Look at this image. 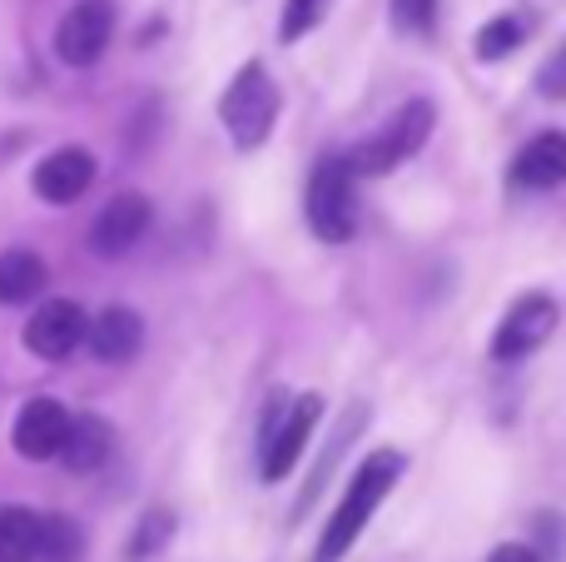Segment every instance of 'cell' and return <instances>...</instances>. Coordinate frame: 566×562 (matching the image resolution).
Here are the masks:
<instances>
[{"mask_svg":"<svg viewBox=\"0 0 566 562\" xmlns=\"http://www.w3.org/2000/svg\"><path fill=\"white\" fill-rule=\"evenodd\" d=\"M353 165L343 159H318L308 179V225L328 244H348L353 225H358V189H353Z\"/></svg>","mask_w":566,"mask_h":562,"instance_id":"obj_4","label":"cell"},{"mask_svg":"<svg viewBox=\"0 0 566 562\" xmlns=\"http://www.w3.org/2000/svg\"><path fill=\"white\" fill-rule=\"evenodd\" d=\"M363 418H368V414H363V408H353V414H348V424H343L338 434H333V444H328V454H323V464L313 468V483H308V493H303L298 503H293V518H303V513H308V508H313V498H318V493H323V483H328V468L338 464L343 454H348V444H353V438H358Z\"/></svg>","mask_w":566,"mask_h":562,"instance_id":"obj_19","label":"cell"},{"mask_svg":"<svg viewBox=\"0 0 566 562\" xmlns=\"http://www.w3.org/2000/svg\"><path fill=\"white\" fill-rule=\"evenodd\" d=\"M109 35H115V0H75L55 25V55L65 65L85 70L105 55Z\"/></svg>","mask_w":566,"mask_h":562,"instance_id":"obj_6","label":"cell"},{"mask_svg":"<svg viewBox=\"0 0 566 562\" xmlns=\"http://www.w3.org/2000/svg\"><path fill=\"white\" fill-rule=\"evenodd\" d=\"M318 414H323V398L318 394H303V398H293V408L283 414V424L279 428H269L264 434V483H283V478L298 468V458H303V448H308V434H313V424H318Z\"/></svg>","mask_w":566,"mask_h":562,"instance_id":"obj_7","label":"cell"},{"mask_svg":"<svg viewBox=\"0 0 566 562\" xmlns=\"http://www.w3.org/2000/svg\"><path fill=\"white\" fill-rule=\"evenodd\" d=\"M402 478V454H392V448H378V454L363 458V468L353 473L348 493H343V503L333 508L328 528H323L318 548H313V562H338L348 553L353 543H358V533L368 528V518L378 513V503L392 493V483Z\"/></svg>","mask_w":566,"mask_h":562,"instance_id":"obj_1","label":"cell"},{"mask_svg":"<svg viewBox=\"0 0 566 562\" xmlns=\"http://www.w3.org/2000/svg\"><path fill=\"white\" fill-rule=\"evenodd\" d=\"M50 269L40 254L30 249H6L0 254V304H30V299L45 289Z\"/></svg>","mask_w":566,"mask_h":562,"instance_id":"obj_15","label":"cell"},{"mask_svg":"<svg viewBox=\"0 0 566 562\" xmlns=\"http://www.w3.org/2000/svg\"><path fill=\"white\" fill-rule=\"evenodd\" d=\"M40 513L30 508H0V562H35Z\"/></svg>","mask_w":566,"mask_h":562,"instance_id":"obj_17","label":"cell"},{"mask_svg":"<svg viewBox=\"0 0 566 562\" xmlns=\"http://www.w3.org/2000/svg\"><path fill=\"white\" fill-rule=\"evenodd\" d=\"M537 90L547 100H566V40L547 55V65L537 70Z\"/></svg>","mask_w":566,"mask_h":562,"instance_id":"obj_23","label":"cell"},{"mask_svg":"<svg viewBox=\"0 0 566 562\" xmlns=\"http://www.w3.org/2000/svg\"><path fill=\"white\" fill-rule=\"evenodd\" d=\"M85 329H90V319L75 299H45L25 324V348L35 358H65L85 344Z\"/></svg>","mask_w":566,"mask_h":562,"instance_id":"obj_8","label":"cell"},{"mask_svg":"<svg viewBox=\"0 0 566 562\" xmlns=\"http://www.w3.org/2000/svg\"><path fill=\"white\" fill-rule=\"evenodd\" d=\"M90 185H95V155L80 145L50 149L35 165V175H30V189H35L45 205H70V199H80Z\"/></svg>","mask_w":566,"mask_h":562,"instance_id":"obj_10","label":"cell"},{"mask_svg":"<svg viewBox=\"0 0 566 562\" xmlns=\"http://www.w3.org/2000/svg\"><path fill=\"white\" fill-rule=\"evenodd\" d=\"M109 448H115V428L95 414H80V418H70L65 444H60L55 458H65L70 473H95V468L109 458Z\"/></svg>","mask_w":566,"mask_h":562,"instance_id":"obj_14","label":"cell"},{"mask_svg":"<svg viewBox=\"0 0 566 562\" xmlns=\"http://www.w3.org/2000/svg\"><path fill=\"white\" fill-rule=\"evenodd\" d=\"M438 20V0H392V25L408 35H428Z\"/></svg>","mask_w":566,"mask_h":562,"instance_id":"obj_22","label":"cell"},{"mask_svg":"<svg viewBox=\"0 0 566 562\" xmlns=\"http://www.w3.org/2000/svg\"><path fill=\"white\" fill-rule=\"evenodd\" d=\"M149 219H155V205H149L145 195H115L105 209H99L95 225H90V249L105 259L129 254V249L145 239Z\"/></svg>","mask_w":566,"mask_h":562,"instance_id":"obj_9","label":"cell"},{"mask_svg":"<svg viewBox=\"0 0 566 562\" xmlns=\"http://www.w3.org/2000/svg\"><path fill=\"white\" fill-rule=\"evenodd\" d=\"M557 319H562V309L552 294H522L517 304L507 309V319L497 324V334H492V358H497V364H517V358L537 354L552 339Z\"/></svg>","mask_w":566,"mask_h":562,"instance_id":"obj_5","label":"cell"},{"mask_svg":"<svg viewBox=\"0 0 566 562\" xmlns=\"http://www.w3.org/2000/svg\"><path fill=\"white\" fill-rule=\"evenodd\" d=\"M488 562H542V558H537V548H527V543H502Z\"/></svg>","mask_w":566,"mask_h":562,"instance_id":"obj_24","label":"cell"},{"mask_svg":"<svg viewBox=\"0 0 566 562\" xmlns=\"http://www.w3.org/2000/svg\"><path fill=\"white\" fill-rule=\"evenodd\" d=\"M175 528H179V518L169 513V508H149L145 518L135 523V533H129V543H125V558L129 562H149L159 553V548L175 538Z\"/></svg>","mask_w":566,"mask_h":562,"instance_id":"obj_18","label":"cell"},{"mask_svg":"<svg viewBox=\"0 0 566 562\" xmlns=\"http://www.w3.org/2000/svg\"><path fill=\"white\" fill-rule=\"evenodd\" d=\"M35 562H85V533H80L75 518H65V513H45V518H40Z\"/></svg>","mask_w":566,"mask_h":562,"instance_id":"obj_16","label":"cell"},{"mask_svg":"<svg viewBox=\"0 0 566 562\" xmlns=\"http://www.w3.org/2000/svg\"><path fill=\"white\" fill-rule=\"evenodd\" d=\"M432 119H438V115H432L428 100H408V105H402L398 115H392L388 125L378 129V135L363 139V145L348 155L353 175H392V169H398L402 159L418 155V149L428 145Z\"/></svg>","mask_w":566,"mask_h":562,"instance_id":"obj_3","label":"cell"},{"mask_svg":"<svg viewBox=\"0 0 566 562\" xmlns=\"http://www.w3.org/2000/svg\"><path fill=\"white\" fill-rule=\"evenodd\" d=\"M522 40H527V25H522V15H497V20H488V25L478 30V60H502V55H512Z\"/></svg>","mask_w":566,"mask_h":562,"instance_id":"obj_20","label":"cell"},{"mask_svg":"<svg viewBox=\"0 0 566 562\" xmlns=\"http://www.w3.org/2000/svg\"><path fill=\"white\" fill-rule=\"evenodd\" d=\"M70 414L60 398H30L25 408L15 414V428H10V444H15L20 458H55L60 444H65Z\"/></svg>","mask_w":566,"mask_h":562,"instance_id":"obj_11","label":"cell"},{"mask_svg":"<svg viewBox=\"0 0 566 562\" xmlns=\"http://www.w3.org/2000/svg\"><path fill=\"white\" fill-rule=\"evenodd\" d=\"M323 10H328V0H289V6H283V20H279V35L283 40L308 35V30L323 20Z\"/></svg>","mask_w":566,"mask_h":562,"instance_id":"obj_21","label":"cell"},{"mask_svg":"<svg viewBox=\"0 0 566 562\" xmlns=\"http://www.w3.org/2000/svg\"><path fill=\"white\" fill-rule=\"evenodd\" d=\"M219 119H224L229 139L239 149H259L279 125V85L259 60H249L234 80H229L224 100H219Z\"/></svg>","mask_w":566,"mask_h":562,"instance_id":"obj_2","label":"cell"},{"mask_svg":"<svg viewBox=\"0 0 566 562\" xmlns=\"http://www.w3.org/2000/svg\"><path fill=\"white\" fill-rule=\"evenodd\" d=\"M512 179H517L522 189H557V185H566V135L547 129V135L532 139V145L512 159Z\"/></svg>","mask_w":566,"mask_h":562,"instance_id":"obj_13","label":"cell"},{"mask_svg":"<svg viewBox=\"0 0 566 562\" xmlns=\"http://www.w3.org/2000/svg\"><path fill=\"white\" fill-rule=\"evenodd\" d=\"M85 344H90V354H95L99 364H129V358L139 354V344H145V319H139L135 309L115 304V309H105L99 319H90Z\"/></svg>","mask_w":566,"mask_h":562,"instance_id":"obj_12","label":"cell"}]
</instances>
